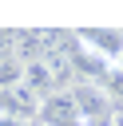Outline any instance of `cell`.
<instances>
[{
  "mask_svg": "<svg viewBox=\"0 0 123 126\" xmlns=\"http://www.w3.org/2000/svg\"><path fill=\"white\" fill-rule=\"evenodd\" d=\"M75 43L83 47V55L99 59V67H119L123 63V28H83L75 32Z\"/></svg>",
  "mask_w": 123,
  "mask_h": 126,
  "instance_id": "cell-1",
  "label": "cell"
},
{
  "mask_svg": "<svg viewBox=\"0 0 123 126\" xmlns=\"http://www.w3.org/2000/svg\"><path fill=\"white\" fill-rule=\"evenodd\" d=\"M36 126H83V114H79L71 91H63V94H48V98L40 102V118H36Z\"/></svg>",
  "mask_w": 123,
  "mask_h": 126,
  "instance_id": "cell-2",
  "label": "cell"
},
{
  "mask_svg": "<svg viewBox=\"0 0 123 126\" xmlns=\"http://www.w3.org/2000/svg\"><path fill=\"white\" fill-rule=\"evenodd\" d=\"M16 55V32L12 28H0V63Z\"/></svg>",
  "mask_w": 123,
  "mask_h": 126,
  "instance_id": "cell-3",
  "label": "cell"
}]
</instances>
